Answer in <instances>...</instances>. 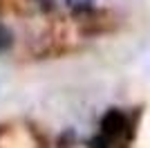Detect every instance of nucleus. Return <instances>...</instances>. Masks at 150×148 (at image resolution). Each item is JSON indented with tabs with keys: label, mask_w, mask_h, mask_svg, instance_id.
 Returning <instances> with one entry per match:
<instances>
[{
	"label": "nucleus",
	"mask_w": 150,
	"mask_h": 148,
	"mask_svg": "<svg viewBox=\"0 0 150 148\" xmlns=\"http://www.w3.org/2000/svg\"><path fill=\"white\" fill-rule=\"evenodd\" d=\"M9 47H11V31L7 25L0 23V52H7Z\"/></svg>",
	"instance_id": "2"
},
{
	"label": "nucleus",
	"mask_w": 150,
	"mask_h": 148,
	"mask_svg": "<svg viewBox=\"0 0 150 148\" xmlns=\"http://www.w3.org/2000/svg\"><path fill=\"white\" fill-rule=\"evenodd\" d=\"M65 5L74 11H88V9H92L94 0H65Z\"/></svg>",
	"instance_id": "3"
},
{
	"label": "nucleus",
	"mask_w": 150,
	"mask_h": 148,
	"mask_svg": "<svg viewBox=\"0 0 150 148\" xmlns=\"http://www.w3.org/2000/svg\"><path fill=\"white\" fill-rule=\"evenodd\" d=\"M88 148H112V146H110V139L105 135H99V137H92L88 142Z\"/></svg>",
	"instance_id": "4"
},
{
	"label": "nucleus",
	"mask_w": 150,
	"mask_h": 148,
	"mask_svg": "<svg viewBox=\"0 0 150 148\" xmlns=\"http://www.w3.org/2000/svg\"><path fill=\"white\" fill-rule=\"evenodd\" d=\"M128 128V119H125L123 112L119 110H108L101 119V132L110 139V137H119L121 132H125Z\"/></svg>",
	"instance_id": "1"
}]
</instances>
